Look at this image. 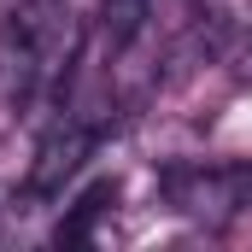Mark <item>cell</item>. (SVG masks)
<instances>
[{
  "label": "cell",
  "mask_w": 252,
  "mask_h": 252,
  "mask_svg": "<svg viewBox=\"0 0 252 252\" xmlns=\"http://www.w3.org/2000/svg\"><path fill=\"white\" fill-rule=\"evenodd\" d=\"M164 193L188 217H229L241 205V176H223V170H170Z\"/></svg>",
  "instance_id": "1"
},
{
  "label": "cell",
  "mask_w": 252,
  "mask_h": 252,
  "mask_svg": "<svg viewBox=\"0 0 252 252\" xmlns=\"http://www.w3.org/2000/svg\"><path fill=\"white\" fill-rule=\"evenodd\" d=\"M88 153H94V129H88V124H59L47 141H41V153H35L30 188H35V193L64 188V182L82 170V158H88Z\"/></svg>",
  "instance_id": "2"
},
{
  "label": "cell",
  "mask_w": 252,
  "mask_h": 252,
  "mask_svg": "<svg viewBox=\"0 0 252 252\" xmlns=\"http://www.w3.org/2000/svg\"><path fill=\"white\" fill-rule=\"evenodd\" d=\"M112 199V188L100 182L94 193H82L76 205H70V217L59 223V247H76V241H88V229H94V217H100V205Z\"/></svg>",
  "instance_id": "3"
},
{
  "label": "cell",
  "mask_w": 252,
  "mask_h": 252,
  "mask_svg": "<svg viewBox=\"0 0 252 252\" xmlns=\"http://www.w3.org/2000/svg\"><path fill=\"white\" fill-rule=\"evenodd\" d=\"M141 18H147V0H106V35H112L118 47L141 30Z\"/></svg>",
  "instance_id": "4"
}]
</instances>
